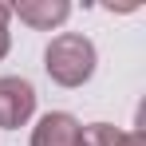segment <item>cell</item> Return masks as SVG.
Instances as JSON below:
<instances>
[{
	"instance_id": "6da1fadb",
	"label": "cell",
	"mask_w": 146,
	"mask_h": 146,
	"mask_svg": "<svg viewBox=\"0 0 146 146\" xmlns=\"http://www.w3.org/2000/svg\"><path fill=\"white\" fill-rule=\"evenodd\" d=\"M44 67L59 87H83L95 75V44L79 32H59L44 51Z\"/></svg>"
},
{
	"instance_id": "7a4b0ae2",
	"label": "cell",
	"mask_w": 146,
	"mask_h": 146,
	"mask_svg": "<svg viewBox=\"0 0 146 146\" xmlns=\"http://www.w3.org/2000/svg\"><path fill=\"white\" fill-rule=\"evenodd\" d=\"M32 111H36V87L20 75H4L0 79V126L16 130L32 119Z\"/></svg>"
},
{
	"instance_id": "3957f363",
	"label": "cell",
	"mask_w": 146,
	"mask_h": 146,
	"mask_svg": "<svg viewBox=\"0 0 146 146\" xmlns=\"http://www.w3.org/2000/svg\"><path fill=\"white\" fill-rule=\"evenodd\" d=\"M79 134H83V126H79L75 115L51 111V115H44V119L36 122L32 146H79Z\"/></svg>"
},
{
	"instance_id": "277c9868",
	"label": "cell",
	"mask_w": 146,
	"mask_h": 146,
	"mask_svg": "<svg viewBox=\"0 0 146 146\" xmlns=\"http://www.w3.org/2000/svg\"><path fill=\"white\" fill-rule=\"evenodd\" d=\"M8 8H12V16H20L24 24L40 28V32L63 24L71 16V4L67 0H20V4H8Z\"/></svg>"
},
{
	"instance_id": "5b68a950",
	"label": "cell",
	"mask_w": 146,
	"mask_h": 146,
	"mask_svg": "<svg viewBox=\"0 0 146 146\" xmlns=\"http://www.w3.org/2000/svg\"><path fill=\"white\" fill-rule=\"evenodd\" d=\"M79 146H146V138L138 130H119L111 122H91V126H83Z\"/></svg>"
},
{
	"instance_id": "8992f818",
	"label": "cell",
	"mask_w": 146,
	"mask_h": 146,
	"mask_svg": "<svg viewBox=\"0 0 146 146\" xmlns=\"http://www.w3.org/2000/svg\"><path fill=\"white\" fill-rule=\"evenodd\" d=\"M8 20H12V8L0 4V59L8 55Z\"/></svg>"
}]
</instances>
